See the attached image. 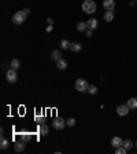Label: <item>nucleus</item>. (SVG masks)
Returning a JSON list of instances; mask_svg holds the SVG:
<instances>
[{
    "instance_id": "f257e3e1",
    "label": "nucleus",
    "mask_w": 137,
    "mask_h": 154,
    "mask_svg": "<svg viewBox=\"0 0 137 154\" xmlns=\"http://www.w3.org/2000/svg\"><path fill=\"white\" fill-rule=\"evenodd\" d=\"M96 8H98V6H96V3L93 0H85L82 3V11H85L86 14L96 13Z\"/></svg>"
},
{
    "instance_id": "f03ea898",
    "label": "nucleus",
    "mask_w": 137,
    "mask_h": 154,
    "mask_svg": "<svg viewBox=\"0 0 137 154\" xmlns=\"http://www.w3.org/2000/svg\"><path fill=\"white\" fill-rule=\"evenodd\" d=\"M25 20H26V15H25L23 11H16L13 15V22L15 23V25H22V23L25 22Z\"/></svg>"
},
{
    "instance_id": "7ed1b4c3",
    "label": "nucleus",
    "mask_w": 137,
    "mask_h": 154,
    "mask_svg": "<svg viewBox=\"0 0 137 154\" xmlns=\"http://www.w3.org/2000/svg\"><path fill=\"white\" fill-rule=\"evenodd\" d=\"M88 87H89V84H88V81H86L85 79H78L77 81H75V89L80 91V92L88 91Z\"/></svg>"
},
{
    "instance_id": "20e7f679",
    "label": "nucleus",
    "mask_w": 137,
    "mask_h": 154,
    "mask_svg": "<svg viewBox=\"0 0 137 154\" xmlns=\"http://www.w3.org/2000/svg\"><path fill=\"white\" fill-rule=\"evenodd\" d=\"M66 125H67L66 124V120H63L62 117H55L52 120V128L54 129H58L59 131V129H63Z\"/></svg>"
},
{
    "instance_id": "39448f33",
    "label": "nucleus",
    "mask_w": 137,
    "mask_h": 154,
    "mask_svg": "<svg viewBox=\"0 0 137 154\" xmlns=\"http://www.w3.org/2000/svg\"><path fill=\"white\" fill-rule=\"evenodd\" d=\"M6 79L8 83H15L16 79H18V74H16V70L14 69H8L6 73Z\"/></svg>"
},
{
    "instance_id": "423d86ee",
    "label": "nucleus",
    "mask_w": 137,
    "mask_h": 154,
    "mask_svg": "<svg viewBox=\"0 0 137 154\" xmlns=\"http://www.w3.org/2000/svg\"><path fill=\"white\" fill-rule=\"evenodd\" d=\"M117 113H118V116H126L127 113H129V106L127 105H119L117 107Z\"/></svg>"
},
{
    "instance_id": "0eeeda50",
    "label": "nucleus",
    "mask_w": 137,
    "mask_h": 154,
    "mask_svg": "<svg viewBox=\"0 0 137 154\" xmlns=\"http://www.w3.org/2000/svg\"><path fill=\"white\" fill-rule=\"evenodd\" d=\"M103 7H104V10H114L115 0H103Z\"/></svg>"
},
{
    "instance_id": "6e6552de",
    "label": "nucleus",
    "mask_w": 137,
    "mask_h": 154,
    "mask_svg": "<svg viewBox=\"0 0 137 154\" xmlns=\"http://www.w3.org/2000/svg\"><path fill=\"white\" fill-rule=\"evenodd\" d=\"M25 143H26V142L22 140V139L18 140V142H15V143H14V150L15 151H23L25 150Z\"/></svg>"
},
{
    "instance_id": "1a4fd4ad",
    "label": "nucleus",
    "mask_w": 137,
    "mask_h": 154,
    "mask_svg": "<svg viewBox=\"0 0 137 154\" xmlns=\"http://www.w3.org/2000/svg\"><path fill=\"white\" fill-rule=\"evenodd\" d=\"M103 20L106 22H111V21L114 20V10H106L104 15H103Z\"/></svg>"
},
{
    "instance_id": "9d476101",
    "label": "nucleus",
    "mask_w": 137,
    "mask_h": 154,
    "mask_svg": "<svg viewBox=\"0 0 137 154\" xmlns=\"http://www.w3.org/2000/svg\"><path fill=\"white\" fill-rule=\"evenodd\" d=\"M111 144H112V147H119V146H122L124 144V140H122L119 136H114V138L111 139Z\"/></svg>"
},
{
    "instance_id": "9b49d317",
    "label": "nucleus",
    "mask_w": 137,
    "mask_h": 154,
    "mask_svg": "<svg viewBox=\"0 0 137 154\" xmlns=\"http://www.w3.org/2000/svg\"><path fill=\"white\" fill-rule=\"evenodd\" d=\"M49 132V127L45 124H40V128H39V134L41 135V136H47Z\"/></svg>"
},
{
    "instance_id": "f8f14e48",
    "label": "nucleus",
    "mask_w": 137,
    "mask_h": 154,
    "mask_svg": "<svg viewBox=\"0 0 137 154\" xmlns=\"http://www.w3.org/2000/svg\"><path fill=\"white\" fill-rule=\"evenodd\" d=\"M70 50H71L73 53H80V51L82 50V44L81 43H78V41H74V43H71Z\"/></svg>"
},
{
    "instance_id": "ddd939ff",
    "label": "nucleus",
    "mask_w": 137,
    "mask_h": 154,
    "mask_svg": "<svg viewBox=\"0 0 137 154\" xmlns=\"http://www.w3.org/2000/svg\"><path fill=\"white\" fill-rule=\"evenodd\" d=\"M86 25H88V29H96L98 28V25H99V22H98V20L96 18H91L89 21H86Z\"/></svg>"
},
{
    "instance_id": "4468645a",
    "label": "nucleus",
    "mask_w": 137,
    "mask_h": 154,
    "mask_svg": "<svg viewBox=\"0 0 137 154\" xmlns=\"http://www.w3.org/2000/svg\"><path fill=\"white\" fill-rule=\"evenodd\" d=\"M56 66H58V69L59 70H66L67 69V61L63 58H60L58 61V63H56Z\"/></svg>"
},
{
    "instance_id": "2eb2a0df",
    "label": "nucleus",
    "mask_w": 137,
    "mask_h": 154,
    "mask_svg": "<svg viewBox=\"0 0 137 154\" xmlns=\"http://www.w3.org/2000/svg\"><path fill=\"white\" fill-rule=\"evenodd\" d=\"M60 58H62V53H60L59 50H54L52 54H51V59H52V61H56V62H58V61H59Z\"/></svg>"
},
{
    "instance_id": "dca6fc26",
    "label": "nucleus",
    "mask_w": 137,
    "mask_h": 154,
    "mask_svg": "<svg viewBox=\"0 0 137 154\" xmlns=\"http://www.w3.org/2000/svg\"><path fill=\"white\" fill-rule=\"evenodd\" d=\"M126 105L129 106V109H132V110L137 109V98H130L129 101H127Z\"/></svg>"
},
{
    "instance_id": "f3484780",
    "label": "nucleus",
    "mask_w": 137,
    "mask_h": 154,
    "mask_svg": "<svg viewBox=\"0 0 137 154\" xmlns=\"http://www.w3.org/2000/svg\"><path fill=\"white\" fill-rule=\"evenodd\" d=\"M77 30H78V32H86V30H88V25H86V22H78L77 23Z\"/></svg>"
},
{
    "instance_id": "a211bd4d",
    "label": "nucleus",
    "mask_w": 137,
    "mask_h": 154,
    "mask_svg": "<svg viewBox=\"0 0 137 154\" xmlns=\"http://www.w3.org/2000/svg\"><path fill=\"white\" fill-rule=\"evenodd\" d=\"M10 66H11V69L18 70V69H19V66H21L19 59H13V61H11V63H10Z\"/></svg>"
},
{
    "instance_id": "6ab92c4d",
    "label": "nucleus",
    "mask_w": 137,
    "mask_h": 154,
    "mask_svg": "<svg viewBox=\"0 0 137 154\" xmlns=\"http://www.w3.org/2000/svg\"><path fill=\"white\" fill-rule=\"evenodd\" d=\"M70 46H71V43L68 41V40H66V39H63L62 41H60V48H63V50H68Z\"/></svg>"
},
{
    "instance_id": "aec40b11",
    "label": "nucleus",
    "mask_w": 137,
    "mask_h": 154,
    "mask_svg": "<svg viewBox=\"0 0 137 154\" xmlns=\"http://www.w3.org/2000/svg\"><path fill=\"white\" fill-rule=\"evenodd\" d=\"M19 134H21V136H22V140L28 142V140H29V139H30V134L26 131V129H22V131H21Z\"/></svg>"
},
{
    "instance_id": "412c9836",
    "label": "nucleus",
    "mask_w": 137,
    "mask_h": 154,
    "mask_svg": "<svg viewBox=\"0 0 137 154\" xmlns=\"http://www.w3.org/2000/svg\"><path fill=\"white\" fill-rule=\"evenodd\" d=\"M34 121H36L37 124H44V121H45V117H44V116H40L39 113H37L36 117H34Z\"/></svg>"
},
{
    "instance_id": "4be33fe9",
    "label": "nucleus",
    "mask_w": 137,
    "mask_h": 154,
    "mask_svg": "<svg viewBox=\"0 0 137 154\" xmlns=\"http://www.w3.org/2000/svg\"><path fill=\"white\" fill-rule=\"evenodd\" d=\"M126 150H130L132 147H133V142L130 140V139H127V140H124V144H122Z\"/></svg>"
},
{
    "instance_id": "5701e85b",
    "label": "nucleus",
    "mask_w": 137,
    "mask_h": 154,
    "mask_svg": "<svg viewBox=\"0 0 137 154\" xmlns=\"http://www.w3.org/2000/svg\"><path fill=\"white\" fill-rule=\"evenodd\" d=\"M88 92L91 94V95H96V94H98V88H96V85H89Z\"/></svg>"
},
{
    "instance_id": "b1692460",
    "label": "nucleus",
    "mask_w": 137,
    "mask_h": 154,
    "mask_svg": "<svg viewBox=\"0 0 137 154\" xmlns=\"http://www.w3.org/2000/svg\"><path fill=\"white\" fill-rule=\"evenodd\" d=\"M0 147H1V150H6L7 147H8V140L4 138H1V143H0Z\"/></svg>"
},
{
    "instance_id": "393cba45",
    "label": "nucleus",
    "mask_w": 137,
    "mask_h": 154,
    "mask_svg": "<svg viewBox=\"0 0 137 154\" xmlns=\"http://www.w3.org/2000/svg\"><path fill=\"white\" fill-rule=\"evenodd\" d=\"M125 153H126V149L124 146H119V147L115 149V154H125Z\"/></svg>"
},
{
    "instance_id": "a878e982",
    "label": "nucleus",
    "mask_w": 137,
    "mask_h": 154,
    "mask_svg": "<svg viewBox=\"0 0 137 154\" xmlns=\"http://www.w3.org/2000/svg\"><path fill=\"white\" fill-rule=\"evenodd\" d=\"M66 124H67L68 127H74V125H75V120H74V118H68V120H66Z\"/></svg>"
},
{
    "instance_id": "bb28decb",
    "label": "nucleus",
    "mask_w": 137,
    "mask_h": 154,
    "mask_svg": "<svg viewBox=\"0 0 137 154\" xmlns=\"http://www.w3.org/2000/svg\"><path fill=\"white\" fill-rule=\"evenodd\" d=\"M85 35H86L88 37H91V36H92V29H88L86 32H85Z\"/></svg>"
},
{
    "instance_id": "cd10ccee",
    "label": "nucleus",
    "mask_w": 137,
    "mask_h": 154,
    "mask_svg": "<svg viewBox=\"0 0 137 154\" xmlns=\"http://www.w3.org/2000/svg\"><path fill=\"white\" fill-rule=\"evenodd\" d=\"M23 11V13H25V15H29V14H30V10H29V8H25V10H22Z\"/></svg>"
},
{
    "instance_id": "c85d7f7f",
    "label": "nucleus",
    "mask_w": 137,
    "mask_h": 154,
    "mask_svg": "<svg viewBox=\"0 0 137 154\" xmlns=\"http://www.w3.org/2000/svg\"><path fill=\"white\" fill-rule=\"evenodd\" d=\"M51 30H52V25H49V26L47 28V32H51Z\"/></svg>"
},
{
    "instance_id": "c756f323",
    "label": "nucleus",
    "mask_w": 137,
    "mask_h": 154,
    "mask_svg": "<svg viewBox=\"0 0 137 154\" xmlns=\"http://www.w3.org/2000/svg\"><path fill=\"white\" fill-rule=\"evenodd\" d=\"M136 3H137L136 0H133V2H132V3H130V6H132V7H133V6H136Z\"/></svg>"
},
{
    "instance_id": "7c9ffc66",
    "label": "nucleus",
    "mask_w": 137,
    "mask_h": 154,
    "mask_svg": "<svg viewBox=\"0 0 137 154\" xmlns=\"http://www.w3.org/2000/svg\"><path fill=\"white\" fill-rule=\"evenodd\" d=\"M48 23H49V25H52V23H54V21L51 20V18H48Z\"/></svg>"
},
{
    "instance_id": "2f4dec72",
    "label": "nucleus",
    "mask_w": 137,
    "mask_h": 154,
    "mask_svg": "<svg viewBox=\"0 0 137 154\" xmlns=\"http://www.w3.org/2000/svg\"><path fill=\"white\" fill-rule=\"evenodd\" d=\"M136 147H137V140H136Z\"/></svg>"
}]
</instances>
